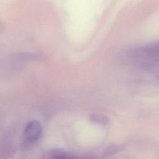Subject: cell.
Here are the masks:
<instances>
[{
  "instance_id": "obj_2",
  "label": "cell",
  "mask_w": 159,
  "mask_h": 159,
  "mask_svg": "<svg viewBox=\"0 0 159 159\" xmlns=\"http://www.w3.org/2000/svg\"><path fill=\"white\" fill-rule=\"evenodd\" d=\"M42 127L40 123L37 120L29 122L24 129L23 138L29 143L35 142L41 136Z\"/></svg>"
},
{
  "instance_id": "obj_1",
  "label": "cell",
  "mask_w": 159,
  "mask_h": 159,
  "mask_svg": "<svg viewBox=\"0 0 159 159\" xmlns=\"http://www.w3.org/2000/svg\"><path fill=\"white\" fill-rule=\"evenodd\" d=\"M137 70L159 80V40L138 46L134 53Z\"/></svg>"
},
{
  "instance_id": "obj_3",
  "label": "cell",
  "mask_w": 159,
  "mask_h": 159,
  "mask_svg": "<svg viewBox=\"0 0 159 159\" xmlns=\"http://www.w3.org/2000/svg\"><path fill=\"white\" fill-rule=\"evenodd\" d=\"M54 159H76L73 156L63 151H57L53 155Z\"/></svg>"
}]
</instances>
